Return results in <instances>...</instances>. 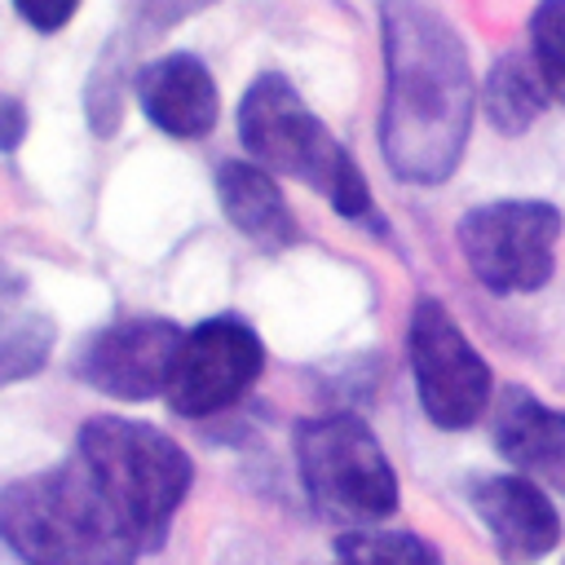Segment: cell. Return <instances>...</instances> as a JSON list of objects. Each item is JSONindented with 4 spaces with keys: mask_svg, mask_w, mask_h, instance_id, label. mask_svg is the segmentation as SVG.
Wrapping results in <instances>:
<instances>
[{
    "mask_svg": "<svg viewBox=\"0 0 565 565\" xmlns=\"http://www.w3.org/2000/svg\"><path fill=\"white\" fill-rule=\"evenodd\" d=\"M384 110L380 154L406 185H441L455 177L472 115L477 79L459 31L424 0H384Z\"/></svg>",
    "mask_w": 565,
    "mask_h": 565,
    "instance_id": "cell-1",
    "label": "cell"
},
{
    "mask_svg": "<svg viewBox=\"0 0 565 565\" xmlns=\"http://www.w3.org/2000/svg\"><path fill=\"white\" fill-rule=\"evenodd\" d=\"M0 539L22 565H132L141 556L79 459L4 486Z\"/></svg>",
    "mask_w": 565,
    "mask_h": 565,
    "instance_id": "cell-2",
    "label": "cell"
},
{
    "mask_svg": "<svg viewBox=\"0 0 565 565\" xmlns=\"http://www.w3.org/2000/svg\"><path fill=\"white\" fill-rule=\"evenodd\" d=\"M238 141L256 168L305 181L344 221H375V194L362 168L282 71H260L247 84L238 102Z\"/></svg>",
    "mask_w": 565,
    "mask_h": 565,
    "instance_id": "cell-3",
    "label": "cell"
},
{
    "mask_svg": "<svg viewBox=\"0 0 565 565\" xmlns=\"http://www.w3.org/2000/svg\"><path fill=\"white\" fill-rule=\"evenodd\" d=\"M75 459L102 486L137 552H159L194 481L190 455L146 419L88 415L75 437Z\"/></svg>",
    "mask_w": 565,
    "mask_h": 565,
    "instance_id": "cell-4",
    "label": "cell"
},
{
    "mask_svg": "<svg viewBox=\"0 0 565 565\" xmlns=\"http://www.w3.org/2000/svg\"><path fill=\"white\" fill-rule=\"evenodd\" d=\"M291 450L305 494L327 521L362 530L397 512V472L358 415L331 411L300 419L291 433Z\"/></svg>",
    "mask_w": 565,
    "mask_h": 565,
    "instance_id": "cell-5",
    "label": "cell"
},
{
    "mask_svg": "<svg viewBox=\"0 0 565 565\" xmlns=\"http://www.w3.org/2000/svg\"><path fill=\"white\" fill-rule=\"evenodd\" d=\"M561 212L543 199H494L468 207L455 225V243L472 278L494 296L539 291L556 269Z\"/></svg>",
    "mask_w": 565,
    "mask_h": 565,
    "instance_id": "cell-6",
    "label": "cell"
},
{
    "mask_svg": "<svg viewBox=\"0 0 565 565\" xmlns=\"http://www.w3.org/2000/svg\"><path fill=\"white\" fill-rule=\"evenodd\" d=\"M406 362H411L419 406L437 428L463 433L486 415L494 397V375L486 358L472 349V340L463 335V327L455 322V313L433 296H419L411 309Z\"/></svg>",
    "mask_w": 565,
    "mask_h": 565,
    "instance_id": "cell-7",
    "label": "cell"
},
{
    "mask_svg": "<svg viewBox=\"0 0 565 565\" xmlns=\"http://www.w3.org/2000/svg\"><path fill=\"white\" fill-rule=\"evenodd\" d=\"M260 371H265L260 335L243 318L216 313L181 335L163 397L185 419H212L238 406L247 388L260 380Z\"/></svg>",
    "mask_w": 565,
    "mask_h": 565,
    "instance_id": "cell-8",
    "label": "cell"
},
{
    "mask_svg": "<svg viewBox=\"0 0 565 565\" xmlns=\"http://www.w3.org/2000/svg\"><path fill=\"white\" fill-rule=\"evenodd\" d=\"M181 335L185 331L168 318H115L79 344L75 375L115 402H150L168 388Z\"/></svg>",
    "mask_w": 565,
    "mask_h": 565,
    "instance_id": "cell-9",
    "label": "cell"
},
{
    "mask_svg": "<svg viewBox=\"0 0 565 565\" xmlns=\"http://www.w3.org/2000/svg\"><path fill=\"white\" fill-rule=\"evenodd\" d=\"M472 508L481 525L490 530L499 556L508 565H525L547 556L561 543V512L547 499V490L521 472L481 477L472 486Z\"/></svg>",
    "mask_w": 565,
    "mask_h": 565,
    "instance_id": "cell-10",
    "label": "cell"
},
{
    "mask_svg": "<svg viewBox=\"0 0 565 565\" xmlns=\"http://www.w3.org/2000/svg\"><path fill=\"white\" fill-rule=\"evenodd\" d=\"M137 102L146 119L181 141L207 137L221 119V93L203 57L194 53H163L137 71Z\"/></svg>",
    "mask_w": 565,
    "mask_h": 565,
    "instance_id": "cell-11",
    "label": "cell"
},
{
    "mask_svg": "<svg viewBox=\"0 0 565 565\" xmlns=\"http://www.w3.org/2000/svg\"><path fill=\"white\" fill-rule=\"evenodd\" d=\"M494 450L530 481H565V411L512 384L494 411Z\"/></svg>",
    "mask_w": 565,
    "mask_h": 565,
    "instance_id": "cell-12",
    "label": "cell"
},
{
    "mask_svg": "<svg viewBox=\"0 0 565 565\" xmlns=\"http://www.w3.org/2000/svg\"><path fill=\"white\" fill-rule=\"evenodd\" d=\"M216 203L225 221L252 238L260 252H287L300 238V225L278 190V181L252 159H225L216 168Z\"/></svg>",
    "mask_w": 565,
    "mask_h": 565,
    "instance_id": "cell-13",
    "label": "cell"
},
{
    "mask_svg": "<svg viewBox=\"0 0 565 565\" xmlns=\"http://www.w3.org/2000/svg\"><path fill=\"white\" fill-rule=\"evenodd\" d=\"M57 327L44 309L26 300L22 278L0 269V384L35 375L53 353Z\"/></svg>",
    "mask_w": 565,
    "mask_h": 565,
    "instance_id": "cell-14",
    "label": "cell"
},
{
    "mask_svg": "<svg viewBox=\"0 0 565 565\" xmlns=\"http://www.w3.org/2000/svg\"><path fill=\"white\" fill-rule=\"evenodd\" d=\"M547 106V84L525 53H503L481 79V110L503 137H521Z\"/></svg>",
    "mask_w": 565,
    "mask_h": 565,
    "instance_id": "cell-15",
    "label": "cell"
},
{
    "mask_svg": "<svg viewBox=\"0 0 565 565\" xmlns=\"http://www.w3.org/2000/svg\"><path fill=\"white\" fill-rule=\"evenodd\" d=\"M335 561L344 565H441V552L415 530H344L335 534Z\"/></svg>",
    "mask_w": 565,
    "mask_h": 565,
    "instance_id": "cell-16",
    "label": "cell"
},
{
    "mask_svg": "<svg viewBox=\"0 0 565 565\" xmlns=\"http://www.w3.org/2000/svg\"><path fill=\"white\" fill-rule=\"evenodd\" d=\"M530 57L547 84V97L565 106V0H539L530 13Z\"/></svg>",
    "mask_w": 565,
    "mask_h": 565,
    "instance_id": "cell-17",
    "label": "cell"
},
{
    "mask_svg": "<svg viewBox=\"0 0 565 565\" xmlns=\"http://www.w3.org/2000/svg\"><path fill=\"white\" fill-rule=\"evenodd\" d=\"M84 115L97 137H110L124 115V66L110 62V53L97 62V71L84 84Z\"/></svg>",
    "mask_w": 565,
    "mask_h": 565,
    "instance_id": "cell-18",
    "label": "cell"
},
{
    "mask_svg": "<svg viewBox=\"0 0 565 565\" xmlns=\"http://www.w3.org/2000/svg\"><path fill=\"white\" fill-rule=\"evenodd\" d=\"M13 9H18V18H22L31 31L53 35V31H62V26L75 18L79 0H13Z\"/></svg>",
    "mask_w": 565,
    "mask_h": 565,
    "instance_id": "cell-19",
    "label": "cell"
},
{
    "mask_svg": "<svg viewBox=\"0 0 565 565\" xmlns=\"http://www.w3.org/2000/svg\"><path fill=\"white\" fill-rule=\"evenodd\" d=\"M22 137H26V106H22V97H13V93L0 88V150L4 154L18 150Z\"/></svg>",
    "mask_w": 565,
    "mask_h": 565,
    "instance_id": "cell-20",
    "label": "cell"
},
{
    "mask_svg": "<svg viewBox=\"0 0 565 565\" xmlns=\"http://www.w3.org/2000/svg\"><path fill=\"white\" fill-rule=\"evenodd\" d=\"M207 4H216V0H141V9H146V18H150L154 26H168V22H181V18H190V13H199V9H207Z\"/></svg>",
    "mask_w": 565,
    "mask_h": 565,
    "instance_id": "cell-21",
    "label": "cell"
},
{
    "mask_svg": "<svg viewBox=\"0 0 565 565\" xmlns=\"http://www.w3.org/2000/svg\"><path fill=\"white\" fill-rule=\"evenodd\" d=\"M335 565H344V561H335Z\"/></svg>",
    "mask_w": 565,
    "mask_h": 565,
    "instance_id": "cell-22",
    "label": "cell"
}]
</instances>
